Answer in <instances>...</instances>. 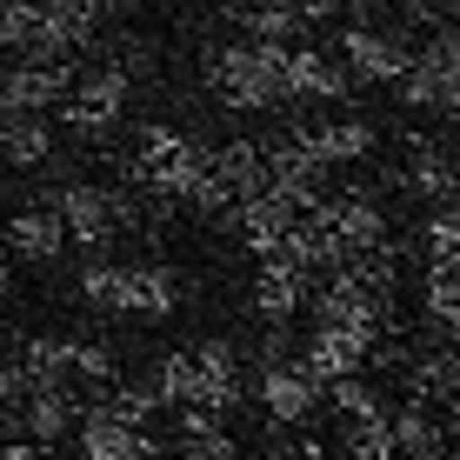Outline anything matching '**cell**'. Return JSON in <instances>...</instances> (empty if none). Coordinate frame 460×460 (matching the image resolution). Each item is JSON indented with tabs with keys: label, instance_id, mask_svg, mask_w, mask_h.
Segmentation results:
<instances>
[{
	"label": "cell",
	"instance_id": "cell-13",
	"mask_svg": "<svg viewBox=\"0 0 460 460\" xmlns=\"http://www.w3.org/2000/svg\"><path fill=\"white\" fill-rule=\"evenodd\" d=\"M81 74L67 60H7V87H0V107L7 114H54L67 107V93Z\"/></svg>",
	"mask_w": 460,
	"mask_h": 460
},
{
	"label": "cell",
	"instance_id": "cell-23",
	"mask_svg": "<svg viewBox=\"0 0 460 460\" xmlns=\"http://www.w3.org/2000/svg\"><path fill=\"white\" fill-rule=\"evenodd\" d=\"M420 314H427V327H434V334L460 341V274H427Z\"/></svg>",
	"mask_w": 460,
	"mask_h": 460
},
{
	"label": "cell",
	"instance_id": "cell-26",
	"mask_svg": "<svg viewBox=\"0 0 460 460\" xmlns=\"http://www.w3.org/2000/svg\"><path fill=\"white\" fill-rule=\"evenodd\" d=\"M300 7H307V21H367V13L380 7V0H300Z\"/></svg>",
	"mask_w": 460,
	"mask_h": 460
},
{
	"label": "cell",
	"instance_id": "cell-2",
	"mask_svg": "<svg viewBox=\"0 0 460 460\" xmlns=\"http://www.w3.org/2000/svg\"><path fill=\"white\" fill-rule=\"evenodd\" d=\"M154 394L161 407H208V414H227L241 401V354L227 341H194V347H173V354L154 367Z\"/></svg>",
	"mask_w": 460,
	"mask_h": 460
},
{
	"label": "cell",
	"instance_id": "cell-6",
	"mask_svg": "<svg viewBox=\"0 0 460 460\" xmlns=\"http://www.w3.org/2000/svg\"><path fill=\"white\" fill-rule=\"evenodd\" d=\"M321 394H327V380L307 367V354H280V341H274V354H267L261 374H253V401L267 407V420L300 427L314 407H321Z\"/></svg>",
	"mask_w": 460,
	"mask_h": 460
},
{
	"label": "cell",
	"instance_id": "cell-19",
	"mask_svg": "<svg viewBox=\"0 0 460 460\" xmlns=\"http://www.w3.org/2000/svg\"><path fill=\"white\" fill-rule=\"evenodd\" d=\"M394 447L407 460H447V420H434V407L420 401V394H407L401 407H394Z\"/></svg>",
	"mask_w": 460,
	"mask_h": 460
},
{
	"label": "cell",
	"instance_id": "cell-24",
	"mask_svg": "<svg viewBox=\"0 0 460 460\" xmlns=\"http://www.w3.org/2000/svg\"><path fill=\"white\" fill-rule=\"evenodd\" d=\"M420 253H427V267H434V274H460V208H454V214H427Z\"/></svg>",
	"mask_w": 460,
	"mask_h": 460
},
{
	"label": "cell",
	"instance_id": "cell-14",
	"mask_svg": "<svg viewBox=\"0 0 460 460\" xmlns=\"http://www.w3.org/2000/svg\"><path fill=\"white\" fill-rule=\"evenodd\" d=\"M74 434H81V460H154L147 427L120 420L107 401H87V420L74 427Z\"/></svg>",
	"mask_w": 460,
	"mask_h": 460
},
{
	"label": "cell",
	"instance_id": "cell-3",
	"mask_svg": "<svg viewBox=\"0 0 460 460\" xmlns=\"http://www.w3.org/2000/svg\"><path fill=\"white\" fill-rule=\"evenodd\" d=\"M81 300L101 314H134V321H167L181 307V274L161 261H87Z\"/></svg>",
	"mask_w": 460,
	"mask_h": 460
},
{
	"label": "cell",
	"instance_id": "cell-28",
	"mask_svg": "<svg viewBox=\"0 0 460 460\" xmlns=\"http://www.w3.org/2000/svg\"><path fill=\"white\" fill-rule=\"evenodd\" d=\"M394 7H401L407 21H440V7H447V0H394Z\"/></svg>",
	"mask_w": 460,
	"mask_h": 460
},
{
	"label": "cell",
	"instance_id": "cell-32",
	"mask_svg": "<svg viewBox=\"0 0 460 460\" xmlns=\"http://www.w3.org/2000/svg\"><path fill=\"white\" fill-rule=\"evenodd\" d=\"M253 460H300V454H280V447H267V454H253Z\"/></svg>",
	"mask_w": 460,
	"mask_h": 460
},
{
	"label": "cell",
	"instance_id": "cell-5",
	"mask_svg": "<svg viewBox=\"0 0 460 460\" xmlns=\"http://www.w3.org/2000/svg\"><path fill=\"white\" fill-rule=\"evenodd\" d=\"M47 208L60 214L67 241H81V247H107L120 227L140 220L134 194H120V187H93V181H60L54 194H47Z\"/></svg>",
	"mask_w": 460,
	"mask_h": 460
},
{
	"label": "cell",
	"instance_id": "cell-8",
	"mask_svg": "<svg viewBox=\"0 0 460 460\" xmlns=\"http://www.w3.org/2000/svg\"><path fill=\"white\" fill-rule=\"evenodd\" d=\"M401 101L420 107V114H447V120H460V27H440V34L420 47L414 74L401 81Z\"/></svg>",
	"mask_w": 460,
	"mask_h": 460
},
{
	"label": "cell",
	"instance_id": "cell-21",
	"mask_svg": "<svg viewBox=\"0 0 460 460\" xmlns=\"http://www.w3.org/2000/svg\"><path fill=\"white\" fill-rule=\"evenodd\" d=\"M7 247H13V261H54L60 247H67V227H60V214L54 208H21L7 220Z\"/></svg>",
	"mask_w": 460,
	"mask_h": 460
},
{
	"label": "cell",
	"instance_id": "cell-11",
	"mask_svg": "<svg viewBox=\"0 0 460 460\" xmlns=\"http://www.w3.org/2000/svg\"><path fill=\"white\" fill-rule=\"evenodd\" d=\"M321 234L341 247V261H360V253H380L387 247V214L374 208V194H334L314 208Z\"/></svg>",
	"mask_w": 460,
	"mask_h": 460
},
{
	"label": "cell",
	"instance_id": "cell-22",
	"mask_svg": "<svg viewBox=\"0 0 460 460\" xmlns=\"http://www.w3.org/2000/svg\"><path fill=\"white\" fill-rule=\"evenodd\" d=\"M0 147H7V167H47V154H54V127H47V114H7Z\"/></svg>",
	"mask_w": 460,
	"mask_h": 460
},
{
	"label": "cell",
	"instance_id": "cell-18",
	"mask_svg": "<svg viewBox=\"0 0 460 460\" xmlns=\"http://www.w3.org/2000/svg\"><path fill=\"white\" fill-rule=\"evenodd\" d=\"M300 134H307V147L321 154V167H354V161L374 154V127L354 120V114H327V120L300 127Z\"/></svg>",
	"mask_w": 460,
	"mask_h": 460
},
{
	"label": "cell",
	"instance_id": "cell-30",
	"mask_svg": "<svg viewBox=\"0 0 460 460\" xmlns=\"http://www.w3.org/2000/svg\"><path fill=\"white\" fill-rule=\"evenodd\" d=\"M447 440H454V454H460V394L447 401Z\"/></svg>",
	"mask_w": 460,
	"mask_h": 460
},
{
	"label": "cell",
	"instance_id": "cell-4",
	"mask_svg": "<svg viewBox=\"0 0 460 460\" xmlns=\"http://www.w3.org/2000/svg\"><path fill=\"white\" fill-rule=\"evenodd\" d=\"M208 167H214V147L194 140V134H181V127H140V147H134V161H127V173H134L140 194L187 200V208H194Z\"/></svg>",
	"mask_w": 460,
	"mask_h": 460
},
{
	"label": "cell",
	"instance_id": "cell-10",
	"mask_svg": "<svg viewBox=\"0 0 460 460\" xmlns=\"http://www.w3.org/2000/svg\"><path fill=\"white\" fill-rule=\"evenodd\" d=\"M127 93H134V74H127V67H114V60L87 67L81 81H74V93H67V127L87 134V140H101L107 127H120Z\"/></svg>",
	"mask_w": 460,
	"mask_h": 460
},
{
	"label": "cell",
	"instance_id": "cell-17",
	"mask_svg": "<svg viewBox=\"0 0 460 460\" xmlns=\"http://www.w3.org/2000/svg\"><path fill=\"white\" fill-rule=\"evenodd\" d=\"M300 307H307V274L288 261H261V274H253V314L267 327H288Z\"/></svg>",
	"mask_w": 460,
	"mask_h": 460
},
{
	"label": "cell",
	"instance_id": "cell-16",
	"mask_svg": "<svg viewBox=\"0 0 460 460\" xmlns=\"http://www.w3.org/2000/svg\"><path fill=\"white\" fill-rule=\"evenodd\" d=\"M288 93H294V101L334 107V101L354 93V74H347V60L327 54V47H294V60H288Z\"/></svg>",
	"mask_w": 460,
	"mask_h": 460
},
{
	"label": "cell",
	"instance_id": "cell-29",
	"mask_svg": "<svg viewBox=\"0 0 460 460\" xmlns=\"http://www.w3.org/2000/svg\"><path fill=\"white\" fill-rule=\"evenodd\" d=\"M261 7H267V0H220V13H227L234 27H247V21H253V13H261Z\"/></svg>",
	"mask_w": 460,
	"mask_h": 460
},
{
	"label": "cell",
	"instance_id": "cell-25",
	"mask_svg": "<svg viewBox=\"0 0 460 460\" xmlns=\"http://www.w3.org/2000/svg\"><path fill=\"white\" fill-rule=\"evenodd\" d=\"M334 414L347 427H360V420H387V407H380V394L354 374V380H341V387H334Z\"/></svg>",
	"mask_w": 460,
	"mask_h": 460
},
{
	"label": "cell",
	"instance_id": "cell-20",
	"mask_svg": "<svg viewBox=\"0 0 460 460\" xmlns=\"http://www.w3.org/2000/svg\"><path fill=\"white\" fill-rule=\"evenodd\" d=\"M407 194H420L434 214H454L460 208V154L414 147V161H407Z\"/></svg>",
	"mask_w": 460,
	"mask_h": 460
},
{
	"label": "cell",
	"instance_id": "cell-27",
	"mask_svg": "<svg viewBox=\"0 0 460 460\" xmlns=\"http://www.w3.org/2000/svg\"><path fill=\"white\" fill-rule=\"evenodd\" d=\"M181 460H253V454H241L227 440V427H220V434H208V440H181Z\"/></svg>",
	"mask_w": 460,
	"mask_h": 460
},
{
	"label": "cell",
	"instance_id": "cell-9",
	"mask_svg": "<svg viewBox=\"0 0 460 460\" xmlns=\"http://www.w3.org/2000/svg\"><path fill=\"white\" fill-rule=\"evenodd\" d=\"M81 420H87L81 387H34L21 401H7V440H27V447H54Z\"/></svg>",
	"mask_w": 460,
	"mask_h": 460
},
{
	"label": "cell",
	"instance_id": "cell-15",
	"mask_svg": "<svg viewBox=\"0 0 460 460\" xmlns=\"http://www.w3.org/2000/svg\"><path fill=\"white\" fill-rule=\"evenodd\" d=\"M300 220H307V214H300L294 200H280L274 187H267L261 200H247V208L234 214V234H241V247H247V253H261V261H274V253L288 247V234L300 227Z\"/></svg>",
	"mask_w": 460,
	"mask_h": 460
},
{
	"label": "cell",
	"instance_id": "cell-12",
	"mask_svg": "<svg viewBox=\"0 0 460 460\" xmlns=\"http://www.w3.org/2000/svg\"><path fill=\"white\" fill-rule=\"evenodd\" d=\"M321 181H327V167H321V154L307 147V134H300V127H294V134H280L274 147H267V187H274L280 200H294L300 214H314V208L327 200Z\"/></svg>",
	"mask_w": 460,
	"mask_h": 460
},
{
	"label": "cell",
	"instance_id": "cell-7",
	"mask_svg": "<svg viewBox=\"0 0 460 460\" xmlns=\"http://www.w3.org/2000/svg\"><path fill=\"white\" fill-rule=\"evenodd\" d=\"M334 54L347 60V74L354 81H374V87H401L407 74H414V60H420V47H407L401 27H374V21H354V27H341V40H334Z\"/></svg>",
	"mask_w": 460,
	"mask_h": 460
},
{
	"label": "cell",
	"instance_id": "cell-33",
	"mask_svg": "<svg viewBox=\"0 0 460 460\" xmlns=\"http://www.w3.org/2000/svg\"><path fill=\"white\" fill-rule=\"evenodd\" d=\"M454 154H460V134H454Z\"/></svg>",
	"mask_w": 460,
	"mask_h": 460
},
{
	"label": "cell",
	"instance_id": "cell-31",
	"mask_svg": "<svg viewBox=\"0 0 460 460\" xmlns=\"http://www.w3.org/2000/svg\"><path fill=\"white\" fill-rule=\"evenodd\" d=\"M40 447H27V440H7V460H34Z\"/></svg>",
	"mask_w": 460,
	"mask_h": 460
},
{
	"label": "cell",
	"instance_id": "cell-1",
	"mask_svg": "<svg viewBox=\"0 0 460 460\" xmlns=\"http://www.w3.org/2000/svg\"><path fill=\"white\" fill-rule=\"evenodd\" d=\"M288 60L294 47H274V40H227L208 54V87L220 107H234V114H274V107H288Z\"/></svg>",
	"mask_w": 460,
	"mask_h": 460
}]
</instances>
